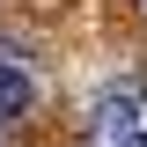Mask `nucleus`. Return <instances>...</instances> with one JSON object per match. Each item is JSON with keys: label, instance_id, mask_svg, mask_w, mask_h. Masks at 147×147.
Wrapping results in <instances>:
<instances>
[{"label": "nucleus", "instance_id": "nucleus-1", "mask_svg": "<svg viewBox=\"0 0 147 147\" xmlns=\"http://www.w3.org/2000/svg\"><path fill=\"white\" fill-rule=\"evenodd\" d=\"M140 96H147L140 74H125V81H110V88L96 96V118H88L96 147H132V132H140Z\"/></svg>", "mask_w": 147, "mask_h": 147}, {"label": "nucleus", "instance_id": "nucleus-2", "mask_svg": "<svg viewBox=\"0 0 147 147\" xmlns=\"http://www.w3.org/2000/svg\"><path fill=\"white\" fill-rule=\"evenodd\" d=\"M30 103H37V81H30V66H22L15 52H0V125L30 118Z\"/></svg>", "mask_w": 147, "mask_h": 147}, {"label": "nucleus", "instance_id": "nucleus-3", "mask_svg": "<svg viewBox=\"0 0 147 147\" xmlns=\"http://www.w3.org/2000/svg\"><path fill=\"white\" fill-rule=\"evenodd\" d=\"M132 147H147V125H140V132H132Z\"/></svg>", "mask_w": 147, "mask_h": 147}]
</instances>
